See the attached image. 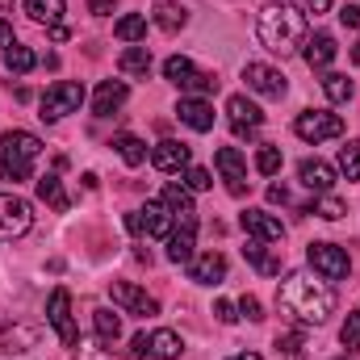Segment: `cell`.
I'll use <instances>...</instances> for the list:
<instances>
[{"mask_svg":"<svg viewBox=\"0 0 360 360\" xmlns=\"http://www.w3.org/2000/svg\"><path fill=\"white\" fill-rule=\"evenodd\" d=\"M25 13H30L38 25H59L63 13H68V4H63V0H25Z\"/></svg>","mask_w":360,"mask_h":360,"instance_id":"26","label":"cell"},{"mask_svg":"<svg viewBox=\"0 0 360 360\" xmlns=\"http://www.w3.org/2000/svg\"><path fill=\"white\" fill-rule=\"evenodd\" d=\"M0 344V352H25V344H38V327H13Z\"/></svg>","mask_w":360,"mask_h":360,"instance_id":"35","label":"cell"},{"mask_svg":"<svg viewBox=\"0 0 360 360\" xmlns=\"http://www.w3.org/2000/svg\"><path fill=\"white\" fill-rule=\"evenodd\" d=\"M172 222H176V214L168 205H155V201H147L143 210H130L126 214V226L134 235H151V239H168L172 235Z\"/></svg>","mask_w":360,"mask_h":360,"instance_id":"9","label":"cell"},{"mask_svg":"<svg viewBox=\"0 0 360 360\" xmlns=\"http://www.w3.org/2000/svg\"><path fill=\"white\" fill-rule=\"evenodd\" d=\"M176 117L188 126V130H197V134L214 130V105H210V101H201V96H180Z\"/></svg>","mask_w":360,"mask_h":360,"instance_id":"18","label":"cell"},{"mask_svg":"<svg viewBox=\"0 0 360 360\" xmlns=\"http://www.w3.org/2000/svg\"><path fill=\"white\" fill-rule=\"evenodd\" d=\"M184 352V340H180L176 331H168V327H160V331H139L134 340H130V348H126V356L134 360H180Z\"/></svg>","mask_w":360,"mask_h":360,"instance_id":"4","label":"cell"},{"mask_svg":"<svg viewBox=\"0 0 360 360\" xmlns=\"http://www.w3.org/2000/svg\"><path fill=\"white\" fill-rule=\"evenodd\" d=\"M352 63H360V42L352 46Z\"/></svg>","mask_w":360,"mask_h":360,"instance_id":"51","label":"cell"},{"mask_svg":"<svg viewBox=\"0 0 360 360\" xmlns=\"http://www.w3.org/2000/svg\"><path fill=\"white\" fill-rule=\"evenodd\" d=\"M193 231H197V222H180V231L168 235V260L172 264H188L193 260Z\"/></svg>","mask_w":360,"mask_h":360,"instance_id":"23","label":"cell"},{"mask_svg":"<svg viewBox=\"0 0 360 360\" xmlns=\"http://www.w3.org/2000/svg\"><path fill=\"white\" fill-rule=\"evenodd\" d=\"M276 352H281L285 360H306V335H302V331L276 335Z\"/></svg>","mask_w":360,"mask_h":360,"instance_id":"32","label":"cell"},{"mask_svg":"<svg viewBox=\"0 0 360 360\" xmlns=\"http://www.w3.org/2000/svg\"><path fill=\"white\" fill-rule=\"evenodd\" d=\"M109 297H113L126 314H143V319L160 314V302H155L151 293H143L139 285H130V281H109Z\"/></svg>","mask_w":360,"mask_h":360,"instance_id":"12","label":"cell"},{"mask_svg":"<svg viewBox=\"0 0 360 360\" xmlns=\"http://www.w3.org/2000/svg\"><path fill=\"white\" fill-rule=\"evenodd\" d=\"M340 340H344V352H360V310H348Z\"/></svg>","mask_w":360,"mask_h":360,"instance_id":"38","label":"cell"},{"mask_svg":"<svg viewBox=\"0 0 360 360\" xmlns=\"http://www.w3.org/2000/svg\"><path fill=\"white\" fill-rule=\"evenodd\" d=\"M164 76H168L180 92H193V96L218 92V76H214V72H197V63L184 59V55H172V59L164 63Z\"/></svg>","mask_w":360,"mask_h":360,"instance_id":"6","label":"cell"},{"mask_svg":"<svg viewBox=\"0 0 360 360\" xmlns=\"http://www.w3.org/2000/svg\"><path fill=\"white\" fill-rule=\"evenodd\" d=\"M256 34H260V42L269 46L272 55H293L302 42H306V17L297 13V8H289V4H269L264 13H260V25H256Z\"/></svg>","mask_w":360,"mask_h":360,"instance_id":"2","label":"cell"},{"mask_svg":"<svg viewBox=\"0 0 360 360\" xmlns=\"http://www.w3.org/2000/svg\"><path fill=\"white\" fill-rule=\"evenodd\" d=\"M297 176H302V184H306L310 193H331V184H335V168L323 164V160H302Z\"/></svg>","mask_w":360,"mask_h":360,"instance_id":"22","label":"cell"},{"mask_svg":"<svg viewBox=\"0 0 360 360\" xmlns=\"http://www.w3.org/2000/svg\"><path fill=\"white\" fill-rule=\"evenodd\" d=\"M13 4H17V0H0V13H13Z\"/></svg>","mask_w":360,"mask_h":360,"instance_id":"50","label":"cell"},{"mask_svg":"<svg viewBox=\"0 0 360 360\" xmlns=\"http://www.w3.org/2000/svg\"><path fill=\"white\" fill-rule=\"evenodd\" d=\"M46 319H51V327H55V335H59L63 348H76V344H80V331H76V319H72V293H68V289H55V293H51Z\"/></svg>","mask_w":360,"mask_h":360,"instance_id":"11","label":"cell"},{"mask_svg":"<svg viewBox=\"0 0 360 360\" xmlns=\"http://www.w3.org/2000/svg\"><path fill=\"white\" fill-rule=\"evenodd\" d=\"M310 214H319V218H327V222H340V218L348 214V205H344L340 197H323V201L310 205Z\"/></svg>","mask_w":360,"mask_h":360,"instance_id":"39","label":"cell"},{"mask_svg":"<svg viewBox=\"0 0 360 360\" xmlns=\"http://www.w3.org/2000/svg\"><path fill=\"white\" fill-rule=\"evenodd\" d=\"M188 281H197V285H222L226 281V256L205 252V256L188 260Z\"/></svg>","mask_w":360,"mask_h":360,"instance_id":"20","label":"cell"},{"mask_svg":"<svg viewBox=\"0 0 360 360\" xmlns=\"http://www.w3.org/2000/svg\"><path fill=\"white\" fill-rule=\"evenodd\" d=\"M113 147H117V155H122L130 168L147 164V143H143V139H134V134H117V139H113Z\"/></svg>","mask_w":360,"mask_h":360,"instance_id":"30","label":"cell"},{"mask_svg":"<svg viewBox=\"0 0 360 360\" xmlns=\"http://www.w3.org/2000/svg\"><path fill=\"white\" fill-rule=\"evenodd\" d=\"M210 184H214V180H210L205 168H184V188H188V193H205Z\"/></svg>","mask_w":360,"mask_h":360,"instance_id":"40","label":"cell"},{"mask_svg":"<svg viewBox=\"0 0 360 360\" xmlns=\"http://www.w3.org/2000/svg\"><path fill=\"white\" fill-rule=\"evenodd\" d=\"M226 117H231V126H235L239 139H256V130L264 126L260 105H252L248 96H231V101H226Z\"/></svg>","mask_w":360,"mask_h":360,"instance_id":"15","label":"cell"},{"mask_svg":"<svg viewBox=\"0 0 360 360\" xmlns=\"http://www.w3.org/2000/svg\"><path fill=\"white\" fill-rule=\"evenodd\" d=\"M34 226V205L17 193H0V239H21Z\"/></svg>","mask_w":360,"mask_h":360,"instance_id":"10","label":"cell"},{"mask_svg":"<svg viewBox=\"0 0 360 360\" xmlns=\"http://www.w3.org/2000/svg\"><path fill=\"white\" fill-rule=\"evenodd\" d=\"M269 201H272V205H285V201H289L285 184H269Z\"/></svg>","mask_w":360,"mask_h":360,"instance_id":"45","label":"cell"},{"mask_svg":"<svg viewBox=\"0 0 360 360\" xmlns=\"http://www.w3.org/2000/svg\"><path fill=\"white\" fill-rule=\"evenodd\" d=\"M188 160H193V147L188 143H176V139H164L160 147H151V164L160 172H184Z\"/></svg>","mask_w":360,"mask_h":360,"instance_id":"17","label":"cell"},{"mask_svg":"<svg viewBox=\"0 0 360 360\" xmlns=\"http://www.w3.org/2000/svg\"><path fill=\"white\" fill-rule=\"evenodd\" d=\"M293 134L302 143H323V139H340L344 134V117L327 113V109H306L293 117Z\"/></svg>","mask_w":360,"mask_h":360,"instance_id":"7","label":"cell"},{"mask_svg":"<svg viewBox=\"0 0 360 360\" xmlns=\"http://www.w3.org/2000/svg\"><path fill=\"white\" fill-rule=\"evenodd\" d=\"M184 21H188V13H184L180 4H172V0H160V4H155V25H160V30L176 34Z\"/></svg>","mask_w":360,"mask_h":360,"instance_id":"31","label":"cell"},{"mask_svg":"<svg viewBox=\"0 0 360 360\" xmlns=\"http://www.w3.org/2000/svg\"><path fill=\"white\" fill-rule=\"evenodd\" d=\"M323 92H327L335 105H344V101H352V80L340 76V72H327V76H323Z\"/></svg>","mask_w":360,"mask_h":360,"instance_id":"34","label":"cell"},{"mask_svg":"<svg viewBox=\"0 0 360 360\" xmlns=\"http://www.w3.org/2000/svg\"><path fill=\"white\" fill-rule=\"evenodd\" d=\"M113 38H122V42H143V38H147V17H143V13H126V17L113 25Z\"/></svg>","mask_w":360,"mask_h":360,"instance_id":"29","label":"cell"},{"mask_svg":"<svg viewBox=\"0 0 360 360\" xmlns=\"http://www.w3.org/2000/svg\"><path fill=\"white\" fill-rule=\"evenodd\" d=\"M164 205L176 214V222H197V210H193V197L184 184H164Z\"/></svg>","mask_w":360,"mask_h":360,"instance_id":"24","label":"cell"},{"mask_svg":"<svg viewBox=\"0 0 360 360\" xmlns=\"http://www.w3.org/2000/svg\"><path fill=\"white\" fill-rule=\"evenodd\" d=\"M214 319L231 327V323H239V306H231V302H214Z\"/></svg>","mask_w":360,"mask_h":360,"instance_id":"42","label":"cell"},{"mask_svg":"<svg viewBox=\"0 0 360 360\" xmlns=\"http://www.w3.org/2000/svg\"><path fill=\"white\" fill-rule=\"evenodd\" d=\"M92 323H96V335H101L105 344H113V340L122 335V319H117L113 310H92Z\"/></svg>","mask_w":360,"mask_h":360,"instance_id":"33","label":"cell"},{"mask_svg":"<svg viewBox=\"0 0 360 360\" xmlns=\"http://www.w3.org/2000/svg\"><path fill=\"white\" fill-rule=\"evenodd\" d=\"M306 260H310V269L319 272L323 281H344L352 272V256L340 243H310L306 248Z\"/></svg>","mask_w":360,"mask_h":360,"instance_id":"8","label":"cell"},{"mask_svg":"<svg viewBox=\"0 0 360 360\" xmlns=\"http://www.w3.org/2000/svg\"><path fill=\"white\" fill-rule=\"evenodd\" d=\"M239 314H243V319H252V323H260V319H264V310H260V297L243 293V302H239Z\"/></svg>","mask_w":360,"mask_h":360,"instance_id":"41","label":"cell"},{"mask_svg":"<svg viewBox=\"0 0 360 360\" xmlns=\"http://www.w3.org/2000/svg\"><path fill=\"white\" fill-rule=\"evenodd\" d=\"M256 172H260V176H276V172H281V147H269V143H264V147L256 151Z\"/></svg>","mask_w":360,"mask_h":360,"instance_id":"37","label":"cell"},{"mask_svg":"<svg viewBox=\"0 0 360 360\" xmlns=\"http://www.w3.org/2000/svg\"><path fill=\"white\" fill-rule=\"evenodd\" d=\"M38 155H42V139L38 134H30V130L0 134V180H30Z\"/></svg>","mask_w":360,"mask_h":360,"instance_id":"3","label":"cell"},{"mask_svg":"<svg viewBox=\"0 0 360 360\" xmlns=\"http://www.w3.org/2000/svg\"><path fill=\"white\" fill-rule=\"evenodd\" d=\"M243 80H248V89L260 92V96H285L289 92V84H285V76L276 72V68H264V63H248L243 68Z\"/></svg>","mask_w":360,"mask_h":360,"instance_id":"16","label":"cell"},{"mask_svg":"<svg viewBox=\"0 0 360 360\" xmlns=\"http://www.w3.org/2000/svg\"><path fill=\"white\" fill-rule=\"evenodd\" d=\"M327 8H331V0H306V13H314V17L327 13Z\"/></svg>","mask_w":360,"mask_h":360,"instance_id":"47","label":"cell"},{"mask_svg":"<svg viewBox=\"0 0 360 360\" xmlns=\"http://www.w3.org/2000/svg\"><path fill=\"white\" fill-rule=\"evenodd\" d=\"M340 172L348 180H360V139H352V143L340 147Z\"/></svg>","mask_w":360,"mask_h":360,"instance_id":"36","label":"cell"},{"mask_svg":"<svg viewBox=\"0 0 360 360\" xmlns=\"http://www.w3.org/2000/svg\"><path fill=\"white\" fill-rule=\"evenodd\" d=\"M126 96H130L126 80H101V89L92 96V113H96V117H113V113L126 105Z\"/></svg>","mask_w":360,"mask_h":360,"instance_id":"19","label":"cell"},{"mask_svg":"<svg viewBox=\"0 0 360 360\" xmlns=\"http://www.w3.org/2000/svg\"><path fill=\"white\" fill-rule=\"evenodd\" d=\"M38 197H42L55 214H68V210H72V201H68V193H63V180L55 176V172L38 176Z\"/></svg>","mask_w":360,"mask_h":360,"instance_id":"25","label":"cell"},{"mask_svg":"<svg viewBox=\"0 0 360 360\" xmlns=\"http://www.w3.org/2000/svg\"><path fill=\"white\" fill-rule=\"evenodd\" d=\"M34 68H38V55H34L30 46H17V42H13V46L4 51V72H8V76H25V72H34Z\"/></svg>","mask_w":360,"mask_h":360,"instance_id":"27","label":"cell"},{"mask_svg":"<svg viewBox=\"0 0 360 360\" xmlns=\"http://www.w3.org/2000/svg\"><path fill=\"white\" fill-rule=\"evenodd\" d=\"M239 226L252 235V239H260V243H281L285 239V222L269 214V210H243L239 214Z\"/></svg>","mask_w":360,"mask_h":360,"instance_id":"14","label":"cell"},{"mask_svg":"<svg viewBox=\"0 0 360 360\" xmlns=\"http://www.w3.org/2000/svg\"><path fill=\"white\" fill-rule=\"evenodd\" d=\"M276 310L289 314L302 327H323L331 319V310H335V289L314 281L310 272H289L276 285Z\"/></svg>","mask_w":360,"mask_h":360,"instance_id":"1","label":"cell"},{"mask_svg":"<svg viewBox=\"0 0 360 360\" xmlns=\"http://www.w3.org/2000/svg\"><path fill=\"white\" fill-rule=\"evenodd\" d=\"M272 4H289V0H272Z\"/></svg>","mask_w":360,"mask_h":360,"instance_id":"52","label":"cell"},{"mask_svg":"<svg viewBox=\"0 0 360 360\" xmlns=\"http://www.w3.org/2000/svg\"><path fill=\"white\" fill-rule=\"evenodd\" d=\"M84 105V84H76V80H55L51 89L42 92V101H38V117L42 122H59V117H68V113H76Z\"/></svg>","mask_w":360,"mask_h":360,"instance_id":"5","label":"cell"},{"mask_svg":"<svg viewBox=\"0 0 360 360\" xmlns=\"http://www.w3.org/2000/svg\"><path fill=\"white\" fill-rule=\"evenodd\" d=\"M335 55H340V46H335V38H331V34H314V38H306V42H302V59H306L314 72L331 68V63H335Z\"/></svg>","mask_w":360,"mask_h":360,"instance_id":"21","label":"cell"},{"mask_svg":"<svg viewBox=\"0 0 360 360\" xmlns=\"http://www.w3.org/2000/svg\"><path fill=\"white\" fill-rule=\"evenodd\" d=\"M8 46H13V25L0 17V51H8Z\"/></svg>","mask_w":360,"mask_h":360,"instance_id":"46","label":"cell"},{"mask_svg":"<svg viewBox=\"0 0 360 360\" xmlns=\"http://www.w3.org/2000/svg\"><path fill=\"white\" fill-rule=\"evenodd\" d=\"M51 38H55V42H68V38H72V30H68V25H51Z\"/></svg>","mask_w":360,"mask_h":360,"instance_id":"48","label":"cell"},{"mask_svg":"<svg viewBox=\"0 0 360 360\" xmlns=\"http://www.w3.org/2000/svg\"><path fill=\"white\" fill-rule=\"evenodd\" d=\"M340 21H344L348 30H360V4H344V8H340Z\"/></svg>","mask_w":360,"mask_h":360,"instance_id":"43","label":"cell"},{"mask_svg":"<svg viewBox=\"0 0 360 360\" xmlns=\"http://www.w3.org/2000/svg\"><path fill=\"white\" fill-rule=\"evenodd\" d=\"M214 168L222 172V180H226V193H231V197H243V193H248V164H243L239 147H218Z\"/></svg>","mask_w":360,"mask_h":360,"instance_id":"13","label":"cell"},{"mask_svg":"<svg viewBox=\"0 0 360 360\" xmlns=\"http://www.w3.org/2000/svg\"><path fill=\"white\" fill-rule=\"evenodd\" d=\"M117 68H122V76H147L151 72V51L147 46H130V51H122Z\"/></svg>","mask_w":360,"mask_h":360,"instance_id":"28","label":"cell"},{"mask_svg":"<svg viewBox=\"0 0 360 360\" xmlns=\"http://www.w3.org/2000/svg\"><path fill=\"white\" fill-rule=\"evenodd\" d=\"M89 13L92 17H109L113 13V0H89Z\"/></svg>","mask_w":360,"mask_h":360,"instance_id":"44","label":"cell"},{"mask_svg":"<svg viewBox=\"0 0 360 360\" xmlns=\"http://www.w3.org/2000/svg\"><path fill=\"white\" fill-rule=\"evenodd\" d=\"M226 360H264L260 352H239V356H226Z\"/></svg>","mask_w":360,"mask_h":360,"instance_id":"49","label":"cell"}]
</instances>
